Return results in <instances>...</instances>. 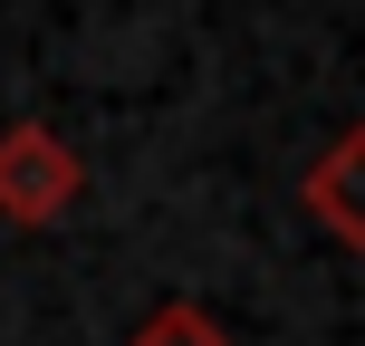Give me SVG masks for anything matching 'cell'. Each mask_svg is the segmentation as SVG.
Wrapping results in <instances>:
<instances>
[{
  "label": "cell",
  "mask_w": 365,
  "mask_h": 346,
  "mask_svg": "<svg viewBox=\"0 0 365 346\" xmlns=\"http://www.w3.org/2000/svg\"><path fill=\"white\" fill-rule=\"evenodd\" d=\"M87 202V154L48 126V116H10L0 126V221L10 231H48Z\"/></svg>",
  "instance_id": "obj_1"
},
{
  "label": "cell",
  "mask_w": 365,
  "mask_h": 346,
  "mask_svg": "<svg viewBox=\"0 0 365 346\" xmlns=\"http://www.w3.org/2000/svg\"><path fill=\"white\" fill-rule=\"evenodd\" d=\"M298 212H308L336 250L365 260V126H336L327 135V154L298 173Z\"/></svg>",
  "instance_id": "obj_2"
},
{
  "label": "cell",
  "mask_w": 365,
  "mask_h": 346,
  "mask_svg": "<svg viewBox=\"0 0 365 346\" xmlns=\"http://www.w3.org/2000/svg\"><path fill=\"white\" fill-rule=\"evenodd\" d=\"M125 346H240V337L221 327L202 298H164V308H154V317H145V327H135Z\"/></svg>",
  "instance_id": "obj_3"
}]
</instances>
